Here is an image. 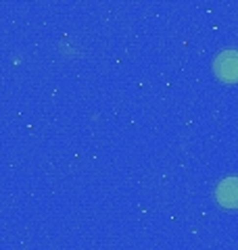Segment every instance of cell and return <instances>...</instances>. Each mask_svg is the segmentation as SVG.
<instances>
[{
  "label": "cell",
  "mask_w": 238,
  "mask_h": 250,
  "mask_svg": "<svg viewBox=\"0 0 238 250\" xmlns=\"http://www.w3.org/2000/svg\"><path fill=\"white\" fill-rule=\"evenodd\" d=\"M213 71L226 83L238 82V50H224L217 54L215 62H213Z\"/></svg>",
  "instance_id": "obj_1"
},
{
  "label": "cell",
  "mask_w": 238,
  "mask_h": 250,
  "mask_svg": "<svg viewBox=\"0 0 238 250\" xmlns=\"http://www.w3.org/2000/svg\"><path fill=\"white\" fill-rule=\"evenodd\" d=\"M215 198H217V205L230 208V210H236L238 208V177H226L221 179L215 188Z\"/></svg>",
  "instance_id": "obj_2"
}]
</instances>
